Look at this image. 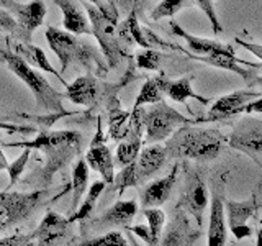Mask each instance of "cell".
Returning <instances> with one entry per match:
<instances>
[{"mask_svg": "<svg viewBox=\"0 0 262 246\" xmlns=\"http://www.w3.org/2000/svg\"><path fill=\"white\" fill-rule=\"evenodd\" d=\"M143 121L144 138L149 145H158L159 141L169 139L180 127L190 125V120L164 100L144 109Z\"/></svg>", "mask_w": 262, "mask_h": 246, "instance_id": "cell-4", "label": "cell"}, {"mask_svg": "<svg viewBox=\"0 0 262 246\" xmlns=\"http://www.w3.org/2000/svg\"><path fill=\"white\" fill-rule=\"evenodd\" d=\"M8 169V162L5 159V154L2 151V146H0V171H7Z\"/></svg>", "mask_w": 262, "mask_h": 246, "instance_id": "cell-44", "label": "cell"}, {"mask_svg": "<svg viewBox=\"0 0 262 246\" xmlns=\"http://www.w3.org/2000/svg\"><path fill=\"white\" fill-rule=\"evenodd\" d=\"M57 7L62 12V25L66 31L72 33V35H94L90 22L85 16V13L72 2V0H54Z\"/></svg>", "mask_w": 262, "mask_h": 246, "instance_id": "cell-24", "label": "cell"}, {"mask_svg": "<svg viewBox=\"0 0 262 246\" xmlns=\"http://www.w3.org/2000/svg\"><path fill=\"white\" fill-rule=\"evenodd\" d=\"M71 225L72 221L69 218H64L56 212H48L31 236L36 241V246H49L68 235Z\"/></svg>", "mask_w": 262, "mask_h": 246, "instance_id": "cell-14", "label": "cell"}, {"mask_svg": "<svg viewBox=\"0 0 262 246\" xmlns=\"http://www.w3.org/2000/svg\"><path fill=\"white\" fill-rule=\"evenodd\" d=\"M177 172H179V169H177V166H174V169H172L166 177L152 180L151 184L146 186V189L141 194V203L144 209L159 207V205H162L169 199L172 194V189H174V184H176Z\"/></svg>", "mask_w": 262, "mask_h": 246, "instance_id": "cell-23", "label": "cell"}, {"mask_svg": "<svg viewBox=\"0 0 262 246\" xmlns=\"http://www.w3.org/2000/svg\"><path fill=\"white\" fill-rule=\"evenodd\" d=\"M249 86H260L262 87V74H260V76H256V79H254Z\"/></svg>", "mask_w": 262, "mask_h": 246, "instance_id": "cell-45", "label": "cell"}, {"mask_svg": "<svg viewBox=\"0 0 262 246\" xmlns=\"http://www.w3.org/2000/svg\"><path fill=\"white\" fill-rule=\"evenodd\" d=\"M169 28L172 33H174V36H180L187 41L188 49L193 53L190 56H210L213 53H225V51H229V49H233V46L223 45V43H220V41L190 35V33H188L184 27H180V23L176 22L174 18L169 22Z\"/></svg>", "mask_w": 262, "mask_h": 246, "instance_id": "cell-17", "label": "cell"}, {"mask_svg": "<svg viewBox=\"0 0 262 246\" xmlns=\"http://www.w3.org/2000/svg\"><path fill=\"white\" fill-rule=\"evenodd\" d=\"M105 186L106 184L103 182V180H97V182H94L92 186H90L84 202H82L79 205V209L72 213V217H69V220L72 221V223H74V221H82V220H85V218L90 217V213H92L95 203L98 200V197H100L102 192L105 191Z\"/></svg>", "mask_w": 262, "mask_h": 246, "instance_id": "cell-27", "label": "cell"}, {"mask_svg": "<svg viewBox=\"0 0 262 246\" xmlns=\"http://www.w3.org/2000/svg\"><path fill=\"white\" fill-rule=\"evenodd\" d=\"M162 54L159 49H143L136 53V66L146 71H156L161 66Z\"/></svg>", "mask_w": 262, "mask_h": 246, "instance_id": "cell-33", "label": "cell"}, {"mask_svg": "<svg viewBox=\"0 0 262 246\" xmlns=\"http://www.w3.org/2000/svg\"><path fill=\"white\" fill-rule=\"evenodd\" d=\"M0 28L10 31L12 35H16V38H20V35L27 33L20 27V23L16 22L15 16L12 13H8L7 10H4V8H0Z\"/></svg>", "mask_w": 262, "mask_h": 246, "instance_id": "cell-36", "label": "cell"}, {"mask_svg": "<svg viewBox=\"0 0 262 246\" xmlns=\"http://www.w3.org/2000/svg\"><path fill=\"white\" fill-rule=\"evenodd\" d=\"M179 207H182L184 210L190 213L196 221V227L202 230L203 213L208 207V191L199 172L188 171L185 180V191L182 194V199L179 202Z\"/></svg>", "mask_w": 262, "mask_h": 246, "instance_id": "cell-8", "label": "cell"}, {"mask_svg": "<svg viewBox=\"0 0 262 246\" xmlns=\"http://www.w3.org/2000/svg\"><path fill=\"white\" fill-rule=\"evenodd\" d=\"M89 4H92V5H95L98 10L100 12H103V13H106V15H113V16H117V13L113 12V8L110 7V5H106L103 0H87Z\"/></svg>", "mask_w": 262, "mask_h": 246, "instance_id": "cell-42", "label": "cell"}, {"mask_svg": "<svg viewBox=\"0 0 262 246\" xmlns=\"http://www.w3.org/2000/svg\"><path fill=\"white\" fill-rule=\"evenodd\" d=\"M256 246H262V225L257 232V240H256Z\"/></svg>", "mask_w": 262, "mask_h": 246, "instance_id": "cell-46", "label": "cell"}, {"mask_svg": "<svg viewBox=\"0 0 262 246\" xmlns=\"http://www.w3.org/2000/svg\"><path fill=\"white\" fill-rule=\"evenodd\" d=\"M226 212H228V227L229 232L234 235L236 240H244L249 238L252 233V228L248 225L251 217L256 215L259 209L256 195H252V199L244 200V202H234L228 200L226 202Z\"/></svg>", "mask_w": 262, "mask_h": 246, "instance_id": "cell-11", "label": "cell"}, {"mask_svg": "<svg viewBox=\"0 0 262 246\" xmlns=\"http://www.w3.org/2000/svg\"><path fill=\"white\" fill-rule=\"evenodd\" d=\"M225 141H228V138L218 130L184 125L167 139L166 148L172 158L211 161L218 158Z\"/></svg>", "mask_w": 262, "mask_h": 246, "instance_id": "cell-1", "label": "cell"}, {"mask_svg": "<svg viewBox=\"0 0 262 246\" xmlns=\"http://www.w3.org/2000/svg\"><path fill=\"white\" fill-rule=\"evenodd\" d=\"M0 59H2L7 64V68L31 90L38 107L51 113L71 115L69 112H66L62 107V98L66 97V94L54 90L49 86V82L45 79V76H41L38 71H35L31 66H28L21 57H18L12 51H0Z\"/></svg>", "mask_w": 262, "mask_h": 246, "instance_id": "cell-2", "label": "cell"}, {"mask_svg": "<svg viewBox=\"0 0 262 246\" xmlns=\"http://www.w3.org/2000/svg\"><path fill=\"white\" fill-rule=\"evenodd\" d=\"M143 213L147 220V227H149V230H151L152 240L156 244H158L161 233H162V228H164V223H166V213H164L161 209H156V207L143 209Z\"/></svg>", "mask_w": 262, "mask_h": 246, "instance_id": "cell-30", "label": "cell"}, {"mask_svg": "<svg viewBox=\"0 0 262 246\" xmlns=\"http://www.w3.org/2000/svg\"><path fill=\"white\" fill-rule=\"evenodd\" d=\"M102 92V86L92 76H80L74 82L66 86V98L72 104L90 107L97 102L98 95Z\"/></svg>", "mask_w": 262, "mask_h": 246, "instance_id": "cell-18", "label": "cell"}, {"mask_svg": "<svg viewBox=\"0 0 262 246\" xmlns=\"http://www.w3.org/2000/svg\"><path fill=\"white\" fill-rule=\"evenodd\" d=\"M77 246H129V244L125 240V236L120 232H117V230H113V232H108L102 236L90 238L87 241H82Z\"/></svg>", "mask_w": 262, "mask_h": 246, "instance_id": "cell-32", "label": "cell"}, {"mask_svg": "<svg viewBox=\"0 0 262 246\" xmlns=\"http://www.w3.org/2000/svg\"><path fill=\"white\" fill-rule=\"evenodd\" d=\"M46 39L49 48L53 49V53L57 56V59L61 63V72L68 69L71 63H80L84 66H90V63L95 61L98 68L103 69V63L100 59V56L97 54L95 48L85 43V41L79 39L72 33L54 27H48Z\"/></svg>", "mask_w": 262, "mask_h": 246, "instance_id": "cell-3", "label": "cell"}, {"mask_svg": "<svg viewBox=\"0 0 262 246\" xmlns=\"http://www.w3.org/2000/svg\"><path fill=\"white\" fill-rule=\"evenodd\" d=\"M200 230H192L188 223L187 215L184 213V209H176V213L172 215V220L169 227L166 228L161 246H192L200 238Z\"/></svg>", "mask_w": 262, "mask_h": 246, "instance_id": "cell-13", "label": "cell"}, {"mask_svg": "<svg viewBox=\"0 0 262 246\" xmlns=\"http://www.w3.org/2000/svg\"><path fill=\"white\" fill-rule=\"evenodd\" d=\"M164 100V92L159 87L158 79H147L135 100V109H141L143 105H154Z\"/></svg>", "mask_w": 262, "mask_h": 246, "instance_id": "cell-28", "label": "cell"}, {"mask_svg": "<svg viewBox=\"0 0 262 246\" xmlns=\"http://www.w3.org/2000/svg\"><path fill=\"white\" fill-rule=\"evenodd\" d=\"M85 161L89 164V168H92L97 171L98 174L102 176L105 184H113L115 180V159L112 156L110 148L105 145V136L102 131L100 120H98V127H97V135L92 139V145H90L89 151L85 154Z\"/></svg>", "mask_w": 262, "mask_h": 246, "instance_id": "cell-9", "label": "cell"}, {"mask_svg": "<svg viewBox=\"0 0 262 246\" xmlns=\"http://www.w3.org/2000/svg\"><path fill=\"white\" fill-rule=\"evenodd\" d=\"M30 159V150H23L21 154L16 158L13 162L8 164V176H10V186L8 187H12L13 184H16V180H18V177L21 176V172L25 171V168H27V162Z\"/></svg>", "mask_w": 262, "mask_h": 246, "instance_id": "cell-35", "label": "cell"}, {"mask_svg": "<svg viewBox=\"0 0 262 246\" xmlns=\"http://www.w3.org/2000/svg\"><path fill=\"white\" fill-rule=\"evenodd\" d=\"M108 130H110V138L113 139H125L131 130V113L121 110L118 104L113 109H110Z\"/></svg>", "mask_w": 262, "mask_h": 246, "instance_id": "cell-26", "label": "cell"}, {"mask_svg": "<svg viewBox=\"0 0 262 246\" xmlns=\"http://www.w3.org/2000/svg\"><path fill=\"white\" fill-rule=\"evenodd\" d=\"M192 2L190 0H161V2L156 5L149 16L152 20H161V18H170L176 13H179L182 8L190 7Z\"/></svg>", "mask_w": 262, "mask_h": 246, "instance_id": "cell-29", "label": "cell"}, {"mask_svg": "<svg viewBox=\"0 0 262 246\" xmlns=\"http://www.w3.org/2000/svg\"><path fill=\"white\" fill-rule=\"evenodd\" d=\"M131 232L136 233L139 238H143V240L147 243V244H151V246H156L154 240H152V235H151V230L149 227H146V225H136L131 228Z\"/></svg>", "mask_w": 262, "mask_h": 246, "instance_id": "cell-40", "label": "cell"}, {"mask_svg": "<svg viewBox=\"0 0 262 246\" xmlns=\"http://www.w3.org/2000/svg\"><path fill=\"white\" fill-rule=\"evenodd\" d=\"M193 2L200 7V10L210 20L213 33H215V35H220V33L223 31V27H221V23L218 20V15H216V10H215V0H193Z\"/></svg>", "mask_w": 262, "mask_h": 246, "instance_id": "cell-34", "label": "cell"}, {"mask_svg": "<svg viewBox=\"0 0 262 246\" xmlns=\"http://www.w3.org/2000/svg\"><path fill=\"white\" fill-rule=\"evenodd\" d=\"M156 79H158L159 87H161L162 92L166 94L170 100H174L177 104H185L188 98L199 100L203 105H207L210 102L208 97H203V95L196 94L193 90V87H192L193 76H185V77L177 79V80H167L166 77H161V76H158Z\"/></svg>", "mask_w": 262, "mask_h": 246, "instance_id": "cell-20", "label": "cell"}, {"mask_svg": "<svg viewBox=\"0 0 262 246\" xmlns=\"http://www.w3.org/2000/svg\"><path fill=\"white\" fill-rule=\"evenodd\" d=\"M208 246H226V217H225V200H223V180L218 187L213 189L210 202V220H208Z\"/></svg>", "mask_w": 262, "mask_h": 246, "instance_id": "cell-12", "label": "cell"}, {"mask_svg": "<svg viewBox=\"0 0 262 246\" xmlns=\"http://www.w3.org/2000/svg\"><path fill=\"white\" fill-rule=\"evenodd\" d=\"M8 45L12 46V53H15L18 57H21V59L27 63L28 66H31V68H36L39 71L53 74V76H56L57 79H59L64 86H68V84H66V80L62 79L61 74L57 72L53 68V64L48 61V57H46L45 51L41 48L33 46L30 43H21V41H12V39H8Z\"/></svg>", "mask_w": 262, "mask_h": 246, "instance_id": "cell-22", "label": "cell"}, {"mask_svg": "<svg viewBox=\"0 0 262 246\" xmlns=\"http://www.w3.org/2000/svg\"><path fill=\"white\" fill-rule=\"evenodd\" d=\"M234 41L239 46H243L244 49H248L249 53H252L254 56H257L259 59L262 61V45H259V43H254V41H246V39H243L239 35H237L236 38H234Z\"/></svg>", "mask_w": 262, "mask_h": 246, "instance_id": "cell-39", "label": "cell"}, {"mask_svg": "<svg viewBox=\"0 0 262 246\" xmlns=\"http://www.w3.org/2000/svg\"><path fill=\"white\" fill-rule=\"evenodd\" d=\"M136 213L138 203L135 200H117L94 221V228L102 230L108 227H128Z\"/></svg>", "mask_w": 262, "mask_h": 246, "instance_id": "cell-19", "label": "cell"}, {"mask_svg": "<svg viewBox=\"0 0 262 246\" xmlns=\"http://www.w3.org/2000/svg\"><path fill=\"white\" fill-rule=\"evenodd\" d=\"M45 195L46 191H35L30 194L0 192V233L28 218Z\"/></svg>", "mask_w": 262, "mask_h": 246, "instance_id": "cell-6", "label": "cell"}, {"mask_svg": "<svg viewBox=\"0 0 262 246\" xmlns=\"http://www.w3.org/2000/svg\"><path fill=\"white\" fill-rule=\"evenodd\" d=\"M228 145L251 158L262 154V120L251 115L241 118L228 136Z\"/></svg>", "mask_w": 262, "mask_h": 246, "instance_id": "cell-7", "label": "cell"}, {"mask_svg": "<svg viewBox=\"0 0 262 246\" xmlns=\"http://www.w3.org/2000/svg\"><path fill=\"white\" fill-rule=\"evenodd\" d=\"M113 184H115V189H117L120 195L125 192V189L138 186L139 182H138V176H136V161L131 162L126 168H121L120 174L115 176Z\"/></svg>", "mask_w": 262, "mask_h": 246, "instance_id": "cell-31", "label": "cell"}, {"mask_svg": "<svg viewBox=\"0 0 262 246\" xmlns=\"http://www.w3.org/2000/svg\"><path fill=\"white\" fill-rule=\"evenodd\" d=\"M0 130H5L7 133H20V135H30L33 131H36V128L28 127V125H12V123H5V121H0Z\"/></svg>", "mask_w": 262, "mask_h": 246, "instance_id": "cell-38", "label": "cell"}, {"mask_svg": "<svg viewBox=\"0 0 262 246\" xmlns=\"http://www.w3.org/2000/svg\"><path fill=\"white\" fill-rule=\"evenodd\" d=\"M146 0H120V5L123 8H126L128 12H136L138 7H141Z\"/></svg>", "mask_w": 262, "mask_h": 246, "instance_id": "cell-43", "label": "cell"}, {"mask_svg": "<svg viewBox=\"0 0 262 246\" xmlns=\"http://www.w3.org/2000/svg\"><path fill=\"white\" fill-rule=\"evenodd\" d=\"M167 148L161 146V145H151L146 146L139 153L138 159H136V176H138V182H143L147 177H151L156 174L167 159Z\"/></svg>", "mask_w": 262, "mask_h": 246, "instance_id": "cell-21", "label": "cell"}, {"mask_svg": "<svg viewBox=\"0 0 262 246\" xmlns=\"http://www.w3.org/2000/svg\"><path fill=\"white\" fill-rule=\"evenodd\" d=\"M5 5L10 8L12 15L27 33H33L45 22L46 5L43 0H31L28 4H16L12 0H5Z\"/></svg>", "mask_w": 262, "mask_h": 246, "instance_id": "cell-15", "label": "cell"}, {"mask_svg": "<svg viewBox=\"0 0 262 246\" xmlns=\"http://www.w3.org/2000/svg\"><path fill=\"white\" fill-rule=\"evenodd\" d=\"M85 8L90 16V23H92V33L97 36L98 43H100L106 56V61L113 68L125 56V49H123V43L125 41L120 36V30L117 27V16L106 15L98 10L95 5L87 2H85Z\"/></svg>", "mask_w": 262, "mask_h": 246, "instance_id": "cell-5", "label": "cell"}, {"mask_svg": "<svg viewBox=\"0 0 262 246\" xmlns=\"http://www.w3.org/2000/svg\"><path fill=\"white\" fill-rule=\"evenodd\" d=\"M0 246H35V240H33L31 233L30 235H10L5 238H0Z\"/></svg>", "mask_w": 262, "mask_h": 246, "instance_id": "cell-37", "label": "cell"}, {"mask_svg": "<svg viewBox=\"0 0 262 246\" xmlns=\"http://www.w3.org/2000/svg\"><path fill=\"white\" fill-rule=\"evenodd\" d=\"M259 97H262V94L256 92V90H252V89L234 90V92H231V94L220 97L218 100L213 104V107L208 112V117L205 120L216 121V120L236 117V115L244 112L246 105L252 100H256V98H259Z\"/></svg>", "mask_w": 262, "mask_h": 246, "instance_id": "cell-10", "label": "cell"}, {"mask_svg": "<svg viewBox=\"0 0 262 246\" xmlns=\"http://www.w3.org/2000/svg\"><path fill=\"white\" fill-rule=\"evenodd\" d=\"M89 184V164L85 158L77 159L72 168V210L79 209V200L84 195Z\"/></svg>", "mask_w": 262, "mask_h": 246, "instance_id": "cell-25", "label": "cell"}, {"mask_svg": "<svg viewBox=\"0 0 262 246\" xmlns=\"http://www.w3.org/2000/svg\"><path fill=\"white\" fill-rule=\"evenodd\" d=\"M82 141V135L79 131H69V130H62V131H48V130H41L39 135L31 139V141H20V143H7L5 146L10 148H23V150H41L43 151L48 146H54V145H79Z\"/></svg>", "mask_w": 262, "mask_h": 246, "instance_id": "cell-16", "label": "cell"}, {"mask_svg": "<svg viewBox=\"0 0 262 246\" xmlns=\"http://www.w3.org/2000/svg\"><path fill=\"white\" fill-rule=\"evenodd\" d=\"M244 113H262V97L256 98V100H252L249 102L248 105H246V109H244Z\"/></svg>", "mask_w": 262, "mask_h": 246, "instance_id": "cell-41", "label": "cell"}]
</instances>
